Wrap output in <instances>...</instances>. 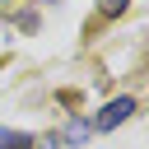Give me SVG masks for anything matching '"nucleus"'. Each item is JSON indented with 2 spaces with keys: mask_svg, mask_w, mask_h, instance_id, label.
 <instances>
[{
  "mask_svg": "<svg viewBox=\"0 0 149 149\" xmlns=\"http://www.w3.org/2000/svg\"><path fill=\"white\" fill-rule=\"evenodd\" d=\"M121 5H126V0H102V9H107V14H116Z\"/></svg>",
  "mask_w": 149,
  "mask_h": 149,
  "instance_id": "nucleus-4",
  "label": "nucleus"
},
{
  "mask_svg": "<svg viewBox=\"0 0 149 149\" xmlns=\"http://www.w3.org/2000/svg\"><path fill=\"white\" fill-rule=\"evenodd\" d=\"M130 112H135V102H130V98H112V102H107V107L93 116V130H116V126H121Z\"/></svg>",
  "mask_w": 149,
  "mask_h": 149,
  "instance_id": "nucleus-1",
  "label": "nucleus"
},
{
  "mask_svg": "<svg viewBox=\"0 0 149 149\" xmlns=\"http://www.w3.org/2000/svg\"><path fill=\"white\" fill-rule=\"evenodd\" d=\"M0 149H33V135H23V130H0Z\"/></svg>",
  "mask_w": 149,
  "mask_h": 149,
  "instance_id": "nucleus-2",
  "label": "nucleus"
},
{
  "mask_svg": "<svg viewBox=\"0 0 149 149\" xmlns=\"http://www.w3.org/2000/svg\"><path fill=\"white\" fill-rule=\"evenodd\" d=\"M88 130H93V126H88V121H70V126H65V135H61V140H65V144H84V140H88Z\"/></svg>",
  "mask_w": 149,
  "mask_h": 149,
  "instance_id": "nucleus-3",
  "label": "nucleus"
}]
</instances>
